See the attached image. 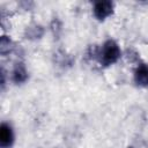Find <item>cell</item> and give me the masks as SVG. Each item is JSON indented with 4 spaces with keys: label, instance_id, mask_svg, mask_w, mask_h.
Returning a JSON list of instances; mask_svg holds the SVG:
<instances>
[{
    "label": "cell",
    "instance_id": "obj_3",
    "mask_svg": "<svg viewBox=\"0 0 148 148\" xmlns=\"http://www.w3.org/2000/svg\"><path fill=\"white\" fill-rule=\"evenodd\" d=\"M135 82L141 87H148V65L140 64L135 69Z\"/></svg>",
    "mask_w": 148,
    "mask_h": 148
},
{
    "label": "cell",
    "instance_id": "obj_6",
    "mask_svg": "<svg viewBox=\"0 0 148 148\" xmlns=\"http://www.w3.org/2000/svg\"><path fill=\"white\" fill-rule=\"evenodd\" d=\"M10 50H12V42H10L9 38L3 36L1 38V42H0V51H1L2 54H5V53L9 52Z\"/></svg>",
    "mask_w": 148,
    "mask_h": 148
},
{
    "label": "cell",
    "instance_id": "obj_4",
    "mask_svg": "<svg viewBox=\"0 0 148 148\" xmlns=\"http://www.w3.org/2000/svg\"><path fill=\"white\" fill-rule=\"evenodd\" d=\"M13 131L7 124H2L0 127V145L1 147H8L13 142Z\"/></svg>",
    "mask_w": 148,
    "mask_h": 148
},
{
    "label": "cell",
    "instance_id": "obj_2",
    "mask_svg": "<svg viewBox=\"0 0 148 148\" xmlns=\"http://www.w3.org/2000/svg\"><path fill=\"white\" fill-rule=\"evenodd\" d=\"M113 12V3L111 1H97L94 6V15L98 20H104Z\"/></svg>",
    "mask_w": 148,
    "mask_h": 148
},
{
    "label": "cell",
    "instance_id": "obj_5",
    "mask_svg": "<svg viewBox=\"0 0 148 148\" xmlns=\"http://www.w3.org/2000/svg\"><path fill=\"white\" fill-rule=\"evenodd\" d=\"M28 77V73L25 71V67L23 66V64H17L14 68V72H13V79L16 83H21V82H24Z\"/></svg>",
    "mask_w": 148,
    "mask_h": 148
},
{
    "label": "cell",
    "instance_id": "obj_1",
    "mask_svg": "<svg viewBox=\"0 0 148 148\" xmlns=\"http://www.w3.org/2000/svg\"><path fill=\"white\" fill-rule=\"evenodd\" d=\"M120 58V49L114 40H106L101 50V61L108 66L114 64Z\"/></svg>",
    "mask_w": 148,
    "mask_h": 148
}]
</instances>
